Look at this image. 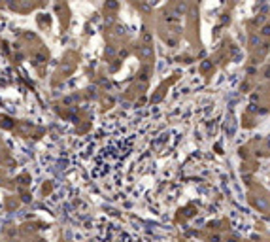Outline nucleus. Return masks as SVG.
Segmentation results:
<instances>
[{
	"label": "nucleus",
	"instance_id": "2",
	"mask_svg": "<svg viewBox=\"0 0 270 242\" xmlns=\"http://www.w3.org/2000/svg\"><path fill=\"white\" fill-rule=\"evenodd\" d=\"M263 32H265L266 36H268V34H270V26H265V30H263Z\"/></svg>",
	"mask_w": 270,
	"mask_h": 242
},
{
	"label": "nucleus",
	"instance_id": "1",
	"mask_svg": "<svg viewBox=\"0 0 270 242\" xmlns=\"http://www.w3.org/2000/svg\"><path fill=\"white\" fill-rule=\"evenodd\" d=\"M257 204H259L261 208H266V206H268V204H266V202H265V200H257Z\"/></svg>",
	"mask_w": 270,
	"mask_h": 242
},
{
	"label": "nucleus",
	"instance_id": "3",
	"mask_svg": "<svg viewBox=\"0 0 270 242\" xmlns=\"http://www.w3.org/2000/svg\"><path fill=\"white\" fill-rule=\"evenodd\" d=\"M229 242H236V240H229Z\"/></svg>",
	"mask_w": 270,
	"mask_h": 242
}]
</instances>
